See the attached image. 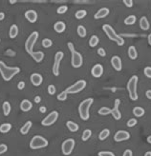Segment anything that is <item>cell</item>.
<instances>
[{"instance_id": "6da1fadb", "label": "cell", "mask_w": 151, "mask_h": 156, "mask_svg": "<svg viewBox=\"0 0 151 156\" xmlns=\"http://www.w3.org/2000/svg\"><path fill=\"white\" fill-rule=\"evenodd\" d=\"M20 72L18 67H8L3 61H0V74L5 81L12 80V78Z\"/></svg>"}, {"instance_id": "7a4b0ae2", "label": "cell", "mask_w": 151, "mask_h": 156, "mask_svg": "<svg viewBox=\"0 0 151 156\" xmlns=\"http://www.w3.org/2000/svg\"><path fill=\"white\" fill-rule=\"evenodd\" d=\"M102 30L106 33V35L108 36L110 40L116 42L119 46H123L124 45V39L121 37V35H117V32L114 31V29L112 28L108 24H104L102 26Z\"/></svg>"}, {"instance_id": "3957f363", "label": "cell", "mask_w": 151, "mask_h": 156, "mask_svg": "<svg viewBox=\"0 0 151 156\" xmlns=\"http://www.w3.org/2000/svg\"><path fill=\"white\" fill-rule=\"evenodd\" d=\"M93 102H94L93 98H86L85 100H83L80 104L79 113H80V118L83 121H86V120L89 119V116H90L89 109H90V107L92 106V104H93Z\"/></svg>"}, {"instance_id": "277c9868", "label": "cell", "mask_w": 151, "mask_h": 156, "mask_svg": "<svg viewBox=\"0 0 151 156\" xmlns=\"http://www.w3.org/2000/svg\"><path fill=\"white\" fill-rule=\"evenodd\" d=\"M137 85H138V76L133 75L131 76L129 81L127 82L126 89L129 93V97L132 101H136L138 99V93H137Z\"/></svg>"}, {"instance_id": "5b68a950", "label": "cell", "mask_w": 151, "mask_h": 156, "mask_svg": "<svg viewBox=\"0 0 151 156\" xmlns=\"http://www.w3.org/2000/svg\"><path fill=\"white\" fill-rule=\"evenodd\" d=\"M68 48L72 52V66L77 69V68H80L83 64V58H82V55L79 52H77L74 48V45L71 42H68Z\"/></svg>"}, {"instance_id": "8992f818", "label": "cell", "mask_w": 151, "mask_h": 156, "mask_svg": "<svg viewBox=\"0 0 151 156\" xmlns=\"http://www.w3.org/2000/svg\"><path fill=\"white\" fill-rule=\"evenodd\" d=\"M49 142L45 139L43 136L40 135H36L32 138L31 142H30V148L32 149H43L46 148Z\"/></svg>"}, {"instance_id": "52a82bcc", "label": "cell", "mask_w": 151, "mask_h": 156, "mask_svg": "<svg viewBox=\"0 0 151 156\" xmlns=\"http://www.w3.org/2000/svg\"><path fill=\"white\" fill-rule=\"evenodd\" d=\"M87 85V83L85 80H79L76 82L75 84H73L69 88H67L65 91L68 94H75V93H79L81 91H83L85 89V87Z\"/></svg>"}, {"instance_id": "ba28073f", "label": "cell", "mask_w": 151, "mask_h": 156, "mask_svg": "<svg viewBox=\"0 0 151 156\" xmlns=\"http://www.w3.org/2000/svg\"><path fill=\"white\" fill-rule=\"evenodd\" d=\"M37 39H38V32H33L31 35H29V37L27 38V40L25 42V50L29 54H31V53L33 52V46H35Z\"/></svg>"}, {"instance_id": "9c48e42d", "label": "cell", "mask_w": 151, "mask_h": 156, "mask_svg": "<svg viewBox=\"0 0 151 156\" xmlns=\"http://www.w3.org/2000/svg\"><path fill=\"white\" fill-rule=\"evenodd\" d=\"M75 145H76V141L73 138L66 139L64 142L62 143V146H61L62 153L64 155H70L73 152V150H74Z\"/></svg>"}, {"instance_id": "30bf717a", "label": "cell", "mask_w": 151, "mask_h": 156, "mask_svg": "<svg viewBox=\"0 0 151 156\" xmlns=\"http://www.w3.org/2000/svg\"><path fill=\"white\" fill-rule=\"evenodd\" d=\"M64 57L63 52H57L55 55V62L53 65V74L55 76L60 75V62Z\"/></svg>"}, {"instance_id": "8fae6325", "label": "cell", "mask_w": 151, "mask_h": 156, "mask_svg": "<svg viewBox=\"0 0 151 156\" xmlns=\"http://www.w3.org/2000/svg\"><path fill=\"white\" fill-rule=\"evenodd\" d=\"M58 118V113L56 110L52 111L49 114H48L44 119L41 121V125L44 127H50L53 124H55Z\"/></svg>"}, {"instance_id": "7c38bea8", "label": "cell", "mask_w": 151, "mask_h": 156, "mask_svg": "<svg viewBox=\"0 0 151 156\" xmlns=\"http://www.w3.org/2000/svg\"><path fill=\"white\" fill-rule=\"evenodd\" d=\"M130 139V133L126 130H118L114 135V140L116 142H123Z\"/></svg>"}, {"instance_id": "4fadbf2b", "label": "cell", "mask_w": 151, "mask_h": 156, "mask_svg": "<svg viewBox=\"0 0 151 156\" xmlns=\"http://www.w3.org/2000/svg\"><path fill=\"white\" fill-rule=\"evenodd\" d=\"M120 103H121V100L119 98L116 99L115 102H114V108L112 109V110H111V114H112V116L114 117L115 120H120L121 118V111L119 110Z\"/></svg>"}, {"instance_id": "5bb4252c", "label": "cell", "mask_w": 151, "mask_h": 156, "mask_svg": "<svg viewBox=\"0 0 151 156\" xmlns=\"http://www.w3.org/2000/svg\"><path fill=\"white\" fill-rule=\"evenodd\" d=\"M111 65L114 68V70L117 71H120L123 69V63H121V57L118 55H114L111 58Z\"/></svg>"}, {"instance_id": "9a60e30c", "label": "cell", "mask_w": 151, "mask_h": 156, "mask_svg": "<svg viewBox=\"0 0 151 156\" xmlns=\"http://www.w3.org/2000/svg\"><path fill=\"white\" fill-rule=\"evenodd\" d=\"M91 74L95 78H100L102 74H103V67L100 64H96L93 68H92Z\"/></svg>"}, {"instance_id": "2e32d148", "label": "cell", "mask_w": 151, "mask_h": 156, "mask_svg": "<svg viewBox=\"0 0 151 156\" xmlns=\"http://www.w3.org/2000/svg\"><path fill=\"white\" fill-rule=\"evenodd\" d=\"M37 13L35 11V10H29L25 13V18L30 23H35L37 20Z\"/></svg>"}, {"instance_id": "e0dca14e", "label": "cell", "mask_w": 151, "mask_h": 156, "mask_svg": "<svg viewBox=\"0 0 151 156\" xmlns=\"http://www.w3.org/2000/svg\"><path fill=\"white\" fill-rule=\"evenodd\" d=\"M31 82H32V84L33 86H36V87H38V86H40L42 84V82H43V77L41 74H33L31 75Z\"/></svg>"}, {"instance_id": "ac0fdd59", "label": "cell", "mask_w": 151, "mask_h": 156, "mask_svg": "<svg viewBox=\"0 0 151 156\" xmlns=\"http://www.w3.org/2000/svg\"><path fill=\"white\" fill-rule=\"evenodd\" d=\"M33 108V103L28 99H24L21 101L20 103V110L24 113H27V111H30Z\"/></svg>"}, {"instance_id": "d6986e66", "label": "cell", "mask_w": 151, "mask_h": 156, "mask_svg": "<svg viewBox=\"0 0 151 156\" xmlns=\"http://www.w3.org/2000/svg\"><path fill=\"white\" fill-rule=\"evenodd\" d=\"M109 13H110L109 9H107V8H101V9H100L99 11L95 13L94 17H95V19H102V18L106 17Z\"/></svg>"}, {"instance_id": "ffe728a7", "label": "cell", "mask_w": 151, "mask_h": 156, "mask_svg": "<svg viewBox=\"0 0 151 156\" xmlns=\"http://www.w3.org/2000/svg\"><path fill=\"white\" fill-rule=\"evenodd\" d=\"M54 30H55L57 33H62L66 30V25L64 22L62 21H57L54 25Z\"/></svg>"}, {"instance_id": "44dd1931", "label": "cell", "mask_w": 151, "mask_h": 156, "mask_svg": "<svg viewBox=\"0 0 151 156\" xmlns=\"http://www.w3.org/2000/svg\"><path fill=\"white\" fill-rule=\"evenodd\" d=\"M30 55L33 57V59L37 63L41 62L43 59H44V52H40V51L39 52H33Z\"/></svg>"}, {"instance_id": "7402d4cb", "label": "cell", "mask_w": 151, "mask_h": 156, "mask_svg": "<svg viewBox=\"0 0 151 156\" xmlns=\"http://www.w3.org/2000/svg\"><path fill=\"white\" fill-rule=\"evenodd\" d=\"M127 53H128V56H129L130 59H132V60L137 59V57H138V52H137V49H136L134 46H130L128 48Z\"/></svg>"}, {"instance_id": "603a6c76", "label": "cell", "mask_w": 151, "mask_h": 156, "mask_svg": "<svg viewBox=\"0 0 151 156\" xmlns=\"http://www.w3.org/2000/svg\"><path fill=\"white\" fill-rule=\"evenodd\" d=\"M32 126H33V123L31 121H27L25 124H24L22 127H21V129H20V133L23 134V135H26L29 131H30L31 128H32Z\"/></svg>"}, {"instance_id": "cb8c5ba5", "label": "cell", "mask_w": 151, "mask_h": 156, "mask_svg": "<svg viewBox=\"0 0 151 156\" xmlns=\"http://www.w3.org/2000/svg\"><path fill=\"white\" fill-rule=\"evenodd\" d=\"M140 27L143 31H148L149 30V22L145 16H143L140 19Z\"/></svg>"}, {"instance_id": "d4e9b609", "label": "cell", "mask_w": 151, "mask_h": 156, "mask_svg": "<svg viewBox=\"0 0 151 156\" xmlns=\"http://www.w3.org/2000/svg\"><path fill=\"white\" fill-rule=\"evenodd\" d=\"M66 127L70 131H72V132H76V131H77L80 129L79 125H77V123H75V122H73V121H68L66 123Z\"/></svg>"}, {"instance_id": "484cf974", "label": "cell", "mask_w": 151, "mask_h": 156, "mask_svg": "<svg viewBox=\"0 0 151 156\" xmlns=\"http://www.w3.org/2000/svg\"><path fill=\"white\" fill-rule=\"evenodd\" d=\"M145 113L144 109H143L142 107H135L133 109V114L137 117V118H140V117L144 116Z\"/></svg>"}, {"instance_id": "4316f807", "label": "cell", "mask_w": 151, "mask_h": 156, "mask_svg": "<svg viewBox=\"0 0 151 156\" xmlns=\"http://www.w3.org/2000/svg\"><path fill=\"white\" fill-rule=\"evenodd\" d=\"M2 109H3V113H4L5 116H8L10 113H11L12 107H11V104H10L8 101H5L3 103Z\"/></svg>"}, {"instance_id": "83f0119b", "label": "cell", "mask_w": 151, "mask_h": 156, "mask_svg": "<svg viewBox=\"0 0 151 156\" xmlns=\"http://www.w3.org/2000/svg\"><path fill=\"white\" fill-rule=\"evenodd\" d=\"M18 27L16 25H12L10 28V32H9V35L11 38H16L18 35Z\"/></svg>"}, {"instance_id": "f1b7e54d", "label": "cell", "mask_w": 151, "mask_h": 156, "mask_svg": "<svg viewBox=\"0 0 151 156\" xmlns=\"http://www.w3.org/2000/svg\"><path fill=\"white\" fill-rule=\"evenodd\" d=\"M12 130V124L10 123H3L0 126V132L1 133H7Z\"/></svg>"}, {"instance_id": "f546056e", "label": "cell", "mask_w": 151, "mask_h": 156, "mask_svg": "<svg viewBox=\"0 0 151 156\" xmlns=\"http://www.w3.org/2000/svg\"><path fill=\"white\" fill-rule=\"evenodd\" d=\"M100 42V39L99 37L97 36V35H92L89 39V46L91 48H95L98 46V44Z\"/></svg>"}, {"instance_id": "4dcf8cb0", "label": "cell", "mask_w": 151, "mask_h": 156, "mask_svg": "<svg viewBox=\"0 0 151 156\" xmlns=\"http://www.w3.org/2000/svg\"><path fill=\"white\" fill-rule=\"evenodd\" d=\"M136 21H137V17H136L135 15H129L124 19V24L125 25H129V26L134 25Z\"/></svg>"}, {"instance_id": "1f68e13d", "label": "cell", "mask_w": 151, "mask_h": 156, "mask_svg": "<svg viewBox=\"0 0 151 156\" xmlns=\"http://www.w3.org/2000/svg\"><path fill=\"white\" fill-rule=\"evenodd\" d=\"M109 135H110V130L108 129H104V130H102L100 131V133L99 134V139L101 140V141H103L108 137Z\"/></svg>"}, {"instance_id": "d6a6232c", "label": "cell", "mask_w": 151, "mask_h": 156, "mask_svg": "<svg viewBox=\"0 0 151 156\" xmlns=\"http://www.w3.org/2000/svg\"><path fill=\"white\" fill-rule=\"evenodd\" d=\"M77 35H79L80 37H85L86 35H87V32H86V29L82 26V25H80L79 27H77Z\"/></svg>"}, {"instance_id": "836d02e7", "label": "cell", "mask_w": 151, "mask_h": 156, "mask_svg": "<svg viewBox=\"0 0 151 156\" xmlns=\"http://www.w3.org/2000/svg\"><path fill=\"white\" fill-rule=\"evenodd\" d=\"M86 15H87V12L85 11V10H79L77 12H76V14H75L77 19H82Z\"/></svg>"}, {"instance_id": "e575fe53", "label": "cell", "mask_w": 151, "mask_h": 156, "mask_svg": "<svg viewBox=\"0 0 151 156\" xmlns=\"http://www.w3.org/2000/svg\"><path fill=\"white\" fill-rule=\"evenodd\" d=\"M111 109L107 108V107H102V108H100L99 110V114L100 115H108V114H111Z\"/></svg>"}, {"instance_id": "d590c367", "label": "cell", "mask_w": 151, "mask_h": 156, "mask_svg": "<svg viewBox=\"0 0 151 156\" xmlns=\"http://www.w3.org/2000/svg\"><path fill=\"white\" fill-rule=\"evenodd\" d=\"M91 136H92L91 130H85L83 131V133H82V135H81V139H82V141H87L91 137Z\"/></svg>"}, {"instance_id": "8d00e7d4", "label": "cell", "mask_w": 151, "mask_h": 156, "mask_svg": "<svg viewBox=\"0 0 151 156\" xmlns=\"http://www.w3.org/2000/svg\"><path fill=\"white\" fill-rule=\"evenodd\" d=\"M52 45H53V41L51 40V39L45 38V39H43V40H42V46L44 47L45 49H48V48L52 47Z\"/></svg>"}, {"instance_id": "74e56055", "label": "cell", "mask_w": 151, "mask_h": 156, "mask_svg": "<svg viewBox=\"0 0 151 156\" xmlns=\"http://www.w3.org/2000/svg\"><path fill=\"white\" fill-rule=\"evenodd\" d=\"M67 97H68V93L64 91L60 92V93L57 95V100H60V101H65L67 99Z\"/></svg>"}, {"instance_id": "f35d334b", "label": "cell", "mask_w": 151, "mask_h": 156, "mask_svg": "<svg viewBox=\"0 0 151 156\" xmlns=\"http://www.w3.org/2000/svg\"><path fill=\"white\" fill-rule=\"evenodd\" d=\"M137 123H138V121H137V119L136 118H131V119H129L128 121H127V127H129V128H133V127H135L136 125H137Z\"/></svg>"}, {"instance_id": "ab89813d", "label": "cell", "mask_w": 151, "mask_h": 156, "mask_svg": "<svg viewBox=\"0 0 151 156\" xmlns=\"http://www.w3.org/2000/svg\"><path fill=\"white\" fill-rule=\"evenodd\" d=\"M67 10H68V7L66 6V5H62V6H60L57 10V13L58 14H63V13H65L67 12Z\"/></svg>"}, {"instance_id": "60d3db41", "label": "cell", "mask_w": 151, "mask_h": 156, "mask_svg": "<svg viewBox=\"0 0 151 156\" xmlns=\"http://www.w3.org/2000/svg\"><path fill=\"white\" fill-rule=\"evenodd\" d=\"M99 156H115V154L112 152H108V150H101L99 152Z\"/></svg>"}, {"instance_id": "b9f144b4", "label": "cell", "mask_w": 151, "mask_h": 156, "mask_svg": "<svg viewBox=\"0 0 151 156\" xmlns=\"http://www.w3.org/2000/svg\"><path fill=\"white\" fill-rule=\"evenodd\" d=\"M56 91H57V89H56V87L54 85H49V86H48V93H49L50 95H54L56 93Z\"/></svg>"}, {"instance_id": "7bdbcfd3", "label": "cell", "mask_w": 151, "mask_h": 156, "mask_svg": "<svg viewBox=\"0 0 151 156\" xmlns=\"http://www.w3.org/2000/svg\"><path fill=\"white\" fill-rule=\"evenodd\" d=\"M144 74L147 78H151V67H145L144 70Z\"/></svg>"}, {"instance_id": "ee69618b", "label": "cell", "mask_w": 151, "mask_h": 156, "mask_svg": "<svg viewBox=\"0 0 151 156\" xmlns=\"http://www.w3.org/2000/svg\"><path fill=\"white\" fill-rule=\"evenodd\" d=\"M97 52H98V54L101 57H104L106 55V51L104 50L103 48H99L98 51H97Z\"/></svg>"}, {"instance_id": "f6af8a7d", "label": "cell", "mask_w": 151, "mask_h": 156, "mask_svg": "<svg viewBox=\"0 0 151 156\" xmlns=\"http://www.w3.org/2000/svg\"><path fill=\"white\" fill-rule=\"evenodd\" d=\"M7 150H8L7 145H5V144H1V145H0V155L4 154L5 152H7Z\"/></svg>"}, {"instance_id": "bcb514c9", "label": "cell", "mask_w": 151, "mask_h": 156, "mask_svg": "<svg viewBox=\"0 0 151 156\" xmlns=\"http://www.w3.org/2000/svg\"><path fill=\"white\" fill-rule=\"evenodd\" d=\"M123 4L127 8H132L133 5H134V2L132 1V0H123Z\"/></svg>"}, {"instance_id": "7dc6e473", "label": "cell", "mask_w": 151, "mask_h": 156, "mask_svg": "<svg viewBox=\"0 0 151 156\" xmlns=\"http://www.w3.org/2000/svg\"><path fill=\"white\" fill-rule=\"evenodd\" d=\"M17 88H18V90L22 91L24 88H25V82H24V81H20L17 84Z\"/></svg>"}, {"instance_id": "c3c4849f", "label": "cell", "mask_w": 151, "mask_h": 156, "mask_svg": "<svg viewBox=\"0 0 151 156\" xmlns=\"http://www.w3.org/2000/svg\"><path fill=\"white\" fill-rule=\"evenodd\" d=\"M123 156H133L132 150H131V149H126V150H124V152H123Z\"/></svg>"}, {"instance_id": "681fc988", "label": "cell", "mask_w": 151, "mask_h": 156, "mask_svg": "<svg viewBox=\"0 0 151 156\" xmlns=\"http://www.w3.org/2000/svg\"><path fill=\"white\" fill-rule=\"evenodd\" d=\"M6 54L7 55H10V56H13V55H16V52H13L12 50H9V51L6 52Z\"/></svg>"}, {"instance_id": "f907efd6", "label": "cell", "mask_w": 151, "mask_h": 156, "mask_svg": "<svg viewBox=\"0 0 151 156\" xmlns=\"http://www.w3.org/2000/svg\"><path fill=\"white\" fill-rule=\"evenodd\" d=\"M145 95H147V97L148 99L151 100V90L147 91V92H145Z\"/></svg>"}, {"instance_id": "816d5d0a", "label": "cell", "mask_w": 151, "mask_h": 156, "mask_svg": "<svg viewBox=\"0 0 151 156\" xmlns=\"http://www.w3.org/2000/svg\"><path fill=\"white\" fill-rule=\"evenodd\" d=\"M39 110H40V113H46V110H47V109H46V107H40L39 108Z\"/></svg>"}, {"instance_id": "f5cc1de1", "label": "cell", "mask_w": 151, "mask_h": 156, "mask_svg": "<svg viewBox=\"0 0 151 156\" xmlns=\"http://www.w3.org/2000/svg\"><path fill=\"white\" fill-rule=\"evenodd\" d=\"M40 101H41V97L40 96H36L35 97V102H36V103H40Z\"/></svg>"}, {"instance_id": "db71d44e", "label": "cell", "mask_w": 151, "mask_h": 156, "mask_svg": "<svg viewBox=\"0 0 151 156\" xmlns=\"http://www.w3.org/2000/svg\"><path fill=\"white\" fill-rule=\"evenodd\" d=\"M4 18H5V13H2V12H0V21L3 20Z\"/></svg>"}, {"instance_id": "11a10c76", "label": "cell", "mask_w": 151, "mask_h": 156, "mask_svg": "<svg viewBox=\"0 0 151 156\" xmlns=\"http://www.w3.org/2000/svg\"><path fill=\"white\" fill-rule=\"evenodd\" d=\"M148 44L149 45H151V33L148 35Z\"/></svg>"}, {"instance_id": "9f6ffc18", "label": "cell", "mask_w": 151, "mask_h": 156, "mask_svg": "<svg viewBox=\"0 0 151 156\" xmlns=\"http://www.w3.org/2000/svg\"><path fill=\"white\" fill-rule=\"evenodd\" d=\"M144 156H151V152H147L144 153Z\"/></svg>"}, {"instance_id": "6f0895ef", "label": "cell", "mask_w": 151, "mask_h": 156, "mask_svg": "<svg viewBox=\"0 0 151 156\" xmlns=\"http://www.w3.org/2000/svg\"><path fill=\"white\" fill-rule=\"evenodd\" d=\"M147 142H148L149 144H151V135L147 137Z\"/></svg>"}, {"instance_id": "680465c9", "label": "cell", "mask_w": 151, "mask_h": 156, "mask_svg": "<svg viewBox=\"0 0 151 156\" xmlns=\"http://www.w3.org/2000/svg\"><path fill=\"white\" fill-rule=\"evenodd\" d=\"M10 3L14 4V3H16V0H14V1H13V0H10Z\"/></svg>"}, {"instance_id": "91938a15", "label": "cell", "mask_w": 151, "mask_h": 156, "mask_svg": "<svg viewBox=\"0 0 151 156\" xmlns=\"http://www.w3.org/2000/svg\"><path fill=\"white\" fill-rule=\"evenodd\" d=\"M0 42H1V39H0Z\"/></svg>"}]
</instances>
